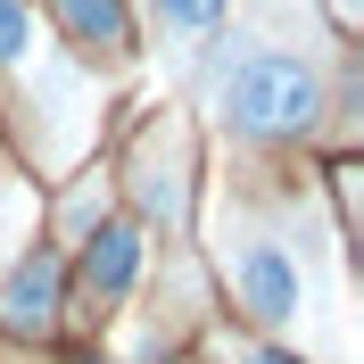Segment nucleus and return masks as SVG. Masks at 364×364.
<instances>
[{
  "label": "nucleus",
  "mask_w": 364,
  "mask_h": 364,
  "mask_svg": "<svg viewBox=\"0 0 364 364\" xmlns=\"http://www.w3.org/2000/svg\"><path fill=\"white\" fill-rule=\"evenodd\" d=\"M232 282H240V306H249L257 323H290V315H298V265H290L282 249H273V240L240 249Z\"/></svg>",
  "instance_id": "f03ea898"
},
{
  "label": "nucleus",
  "mask_w": 364,
  "mask_h": 364,
  "mask_svg": "<svg viewBox=\"0 0 364 364\" xmlns=\"http://www.w3.org/2000/svg\"><path fill=\"white\" fill-rule=\"evenodd\" d=\"M58 9H67V25L83 42H100V50L124 42V0H58Z\"/></svg>",
  "instance_id": "39448f33"
},
{
  "label": "nucleus",
  "mask_w": 364,
  "mask_h": 364,
  "mask_svg": "<svg viewBox=\"0 0 364 364\" xmlns=\"http://www.w3.org/2000/svg\"><path fill=\"white\" fill-rule=\"evenodd\" d=\"M33 42V17H25V0H0V58H25Z\"/></svg>",
  "instance_id": "0eeeda50"
},
{
  "label": "nucleus",
  "mask_w": 364,
  "mask_h": 364,
  "mask_svg": "<svg viewBox=\"0 0 364 364\" xmlns=\"http://www.w3.org/2000/svg\"><path fill=\"white\" fill-rule=\"evenodd\" d=\"M158 17L174 25V33H207V25L224 17V0H158Z\"/></svg>",
  "instance_id": "423d86ee"
},
{
  "label": "nucleus",
  "mask_w": 364,
  "mask_h": 364,
  "mask_svg": "<svg viewBox=\"0 0 364 364\" xmlns=\"http://www.w3.org/2000/svg\"><path fill=\"white\" fill-rule=\"evenodd\" d=\"M133 273H141V232L133 224H100L83 240V290L91 298H124Z\"/></svg>",
  "instance_id": "20e7f679"
},
{
  "label": "nucleus",
  "mask_w": 364,
  "mask_h": 364,
  "mask_svg": "<svg viewBox=\"0 0 364 364\" xmlns=\"http://www.w3.org/2000/svg\"><path fill=\"white\" fill-rule=\"evenodd\" d=\"M323 108V83L298 58H282V50H257V58H240V75L224 83V116L240 124V133L257 141H282V133H306Z\"/></svg>",
  "instance_id": "f257e3e1"
},
{
  "label": "nucleus",
  "mask_w": 364,
  "mask_h": 364,
  "mask_svg": "<svg viewBox=\"0 0 364 364\" xmlns=\"http://www.w3.org/2000/svg\"><path fill=\"white\" fill-rule=\"evenodd\" d=\"M0 323H9V331H33V340L58 323V257H50V249H33L17 273H9V290H0Z\"/></svg>",
  "instance_id": "7ed1b4c3"
},
{
  "label": "nucleus",
  "mask_w": 364,
  "mask_h": 364,
  "mask_svg": "<svg viewBox=\"0 0 364 364\" xmlns=\"http://www.w3.org/2000/svg\"><path fill=\"white\" fill-rule=\"evenodd\" d=\"M249 364H298V356H273V348H257V356H249Z\"/></svg>",
  "instance_id": "6e6552de"
}]
</instances>
